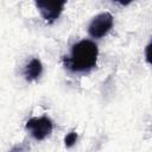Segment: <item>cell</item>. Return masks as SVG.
I'll return each instance as SVG.
<instances>
[{
    "label": "cell",
    "instance_id": "cell-1",
    "mask_svg": "<svg viewBox=\"0 0 152 152\" xmlns=\"http://www.w3.org/2000/svg\"><path fill=\"white\" fill-rule=\"evenodd\" d=\"M97 56V45L89 39H83L72 46L70 57L65 59V65L76 72L88 71L96 65Z\"/></svg>",
    "mask_w": 152,
    "mask_h": 152
},
{
    "label": "cell",
    "instance_id": "cell-2",
    "mask_svg": "<svg viewBox=\"0 0 152 152\" xmlns=\"http://www.w3.org/2000/svg\"><path fill=\"white\" fill-rule=\"evenodd\" d=\"M26 129L36 140H44L51 134L53 129V124L48 116L31 118L26 122Z\"/></svg>",
    "mask_w": 152,
    "mask_h": 152
},
{
    "label": "cell",
    "instance_id": "cell-3",
    "mask_svg": "<svg viewBox=\"0 0 152 152\" xmlns=\"http://www.w3.org/2000/svg\"><path fill=\"white\" fill-rule=\"evenodd\" d=\"M113 24H114V18L110 13L108 12L100 13L96 17H94L93 20L90 21L88 26V33L93 38H102L110 31Z\"/></svg>",
    "mask_w": 152,
    "mask_h": 152
},
{
    "label": "cell",
    "instance_id": "cell-4",
    "mask_svg": "<svg viewBox=\"0 0 152 152\" xmlns=\"http://www.w3.org/2000/svg\"><path fill=\"white\" fill-rule=\"evenodd\" d=\"M36 6L44 20L52 23L61 15L65 6V1H36Z\"/></svg>",
    "mask_w": 152,
    "mask_h": 152
},
{
    "label": "cell",
    "instance_id": "cell-5",
    "mask_svg": "<svg viewBox=\"0 0 152 152\" xmlns=\"http://www.w3.org/2000/svg\"><path fill=\"white\" fill-rule=\"evenodd\" d=\"M42 71H43L42 62L38 58H33L27 63L25 71H24V75H25V78L27 81H34L42 75Z\"/></svg>",
    "mask_w": 152,
    "mask_h": 152
},
{
    "label": "cell",
    "instance_id": "cell-6",
    "mask_svg": "<svg viewBox=\"0 0 152 152\" xmlns=\"http://www.w3.org/2000/svg\"><path fill=\"white\" fill-rule=\"evenodd\" d=\"M77 138H78V135H77L76 132H70V133H68V134L65 135V138H64L65 146H66V147H71V146H74L75 142L77 141Z\"/></svg>",
    "mask_w": 152,
    "mask_h": 152
},
{
    "label": "cell",
    "instance_id": "cell-7",
    "mask_svg": "<svg viewBox=\"0 0 152 152\" xmlns=\"http://www.w3.org/2000/svg\"><path fill=\"white\" fill-rule=\"evenodd\" d=\"M150 48H151V44H148V45L146 46V52H145V55H146V59H147V62H150Z\"/></svg>",
    "mask_w": 152,
    "mask_h": 152
},
{
    "label": "cell",
    "instance_id": "cell-8",
    "mask_svg": "<svg viewBox=\"0 0 152 152\" xmlns=\"http://www.w3.org/2000/svg\"><path fill=\"white\" fill-rule=\"evenodd\" d=\"M23 148H25V146L24 145H20V146H15L13 150H11L10 152H18V151H20V150H23Z\"/></svg>",
    "mask_w": 152,
    "mask_h": 152
}]
</instances>
